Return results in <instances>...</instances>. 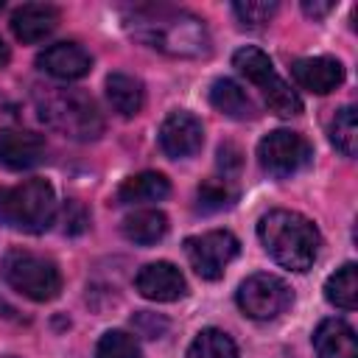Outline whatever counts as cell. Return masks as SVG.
Instances as JSON below:
<instances>
[{
	"label": "cell",
	"mask_w": 358,
	"mask_h": 358,
	"mask_svg": "<svg viewBox=\"0 0 358 358\" xmlns=\"http://www.w3.org/2000/svg\"><path fill=\"white\" fill-rule=\"evenodd\" d=\"M56 218V193L48 179H25L14 187H0V224L39 235Z\"/></svg>",
	"instance_id": "4"
},
{
	"label": "cell",
	"mask_w": 358,
	"mask_h": 358,
	"mask_svg": "<svg viewBox=\"0 0 358 358\" xmlns=\"http://www.w3.org/2000/svg\"><path fill=\"white\" fill-rule=\"evenodd\" d=\"M232 67H235L241 76H246L252 84L260 87V92H263V98H266V106H268L274 115H280V117H294V115L302 112V98L296 95V90H291V84H288L285 78L277 76L271 59H268L260 48L246 45V48L235 50V53H232Z\"/></svg>",
	"instance_id": "6"
},
{
	"label": "cell",
	"mask_w": 358,
	"mask_h": 358,
	"mask_svg": "<svg viewBox=\"0 0 358 358\" xmlns=\"http://www.w3.org/2000/svg\"><path fill=\"white\" fill-rule=\"evenodd\" d=\"M0 274L3 280L22 296L34 302H48L59 296L62 291V274L53 260L25 252V249H11L0 260Z\"/></svg>",
	"instance_id": "5"
},
{
	"label": "cell",
	"mask_w": 358,
	"mask_h": 358,
	"mask_svg": "<svg viewBox=\"0 0 358 358\" xmlns=\"http://www.w3.org/2000/svg\"><path fill=\"white\" fill-rule=\"evenodd\" d=\"M235 299H238V308L243 310V316L257 319V322H268V319H277L280 313H285L291 308L294 294L282 277L268 274V271H257L238 285Z\"/></svg>",
	"instance_id": "7"
},
{
	"label": "cell",
	"mask_w": 358,
	"mask_h": 358,
	"mask_svg": "<svg viewBox=\"0 0 358 358\" xmlns=\"http://www.w3.org/2000/svg\"><path fill=\"white\" fill-rule=\"evenodd\" d=\"M238 199V190L227 182V179H207L199 185L196 190V201H199V210L204 213H215V210H227L232 207Z\"/></svg>",
	"instance_id": "24"
},
{
	"label": "cell",
	"mask_w": 358,
	"mask_h": 358,
	"mask_svg": "<svg viewBox=\"0 0 358 358\" xmlns=\"http://www.w3.org/2000/svg\"><path fill=\"white\" fill-rule=\"evenodd\" d=\"M134 288L151 302H176L187 294V282L182 271L168 260L145 263L134 277Z\"/></svg>",
	"instance_id": "11"
},
{
	"label": "cell",
	"mask_w": 358,
	"mask_h": 358,
	"mask_svg": "<svg viewBox=\"0 0 358 358\" xmlns=\"http://www.w3.org/2000/svg\"><path fill=\"white\" fill-rule=\"evenodd\" d=\"M187 358H238V347L224 330L207 327L190 341Z\"/></svg>",
	"instance_id": "22"
},
{
	"label": "cell",
	"mask_w": 358,
	"mask_h": 358,
	"mask_svg": "<svg viewBox=\"0 0 358 358\" xmlns=\"http://www.w3.org/2000/svg\"><path fill=\"white\" fill-rule=\"evenodd\" d=\"M6 358H11V355H6Z\"/></svg>",
	"instance_id": "33"
},
{
	"label": "cell",
	"mask_w": 358,
	"mask_h": 358,
	"mask_svg": "<svg viewBox=\"0 0 358 358\" xmlns=\"http://www.w3.org/2000/svg\"><path fill=\"white\" fill-rule=\"evenodd\" d=\"M131 327L145 338H159L168 330V319L159 313H151V310H140L131 316Z\"/></svg>",
	"instance_id": "27"
},
{
	"label": "cell",
	"mask_w": 358,
	"mask_h": 358,
	"mask_svg": "<svg viewBox=\"0 0 358 358\" xmlns=\"http://www.w3.org/2000/svg\"><path fill=\"white\" fill-rule=\"evenodd\" d=\"M333 8H336L333 3H308V0L302 3V11H305L308 17H324V14H330Z\"/></svg>",
	"instance_id": "30"
},
{
	"label": "cell",
	"mask_w": 358,
	"mask_h": 358,
	"mask_svg": "<svg viewBox=\"0 0 358 358\" xmlns=\"http://www.w3.org/2000/svg\"><path fill=\"white\" fill-rule=\"evenodd\" d=\"M324 299L341 310H355L358 308V266L344 263L336 268L327 282H324Z\"/></svg>",
	"instance_id": "21"
},
{
	"label": "cell",
	"mask_w": 358,
	"mask_h": 358,
	"mask_svg": "<svg viewBox=\"0 0 358 358\" xmlns=\"http://www.w3.org/2000/svg\"><path fill=\"white\" fill-rule=\"evenodd\" d=\"M59 25V8L50 3H25L11 14V31L20 42L36 45Z\"/></svg>",
	"instance_id": "15"
},
{
	"label": "cell",
	"mask_w": 358,
	"mask_h": 358,
	"mask_svg": "<svg viewBox=\"0 0 358 358\" xmlns=\"http://www.w3.org/2000/svg\"><path fill=\"white\" fill-rule=\"evenodd\" d=\"M313 151L310 143L291 131V129H274L257 143V159L260 168L274 179H288L296 171H302L310 162Z\"/></svg>",
	"instance_id": "8"
},
{
	"label": "cell",
	"mask_w": 358,
	"mask_h": 358,
	"mask_svg": "<svg viewBox=\"0 0 358 358\" xmlns=\"http://www.w3.org/2000/svg\"><path fill=\"white\" fill-rule=\"evenodd\" d=\"M313 347L319 358H358L355 330L344 319H322L313 330Z\"/></svg>",
	"instance_id": "16"
},
{
	"label": "cell",
	"mask_w": 358,
	"mask_h": 358,
	"mask_svg": "<svg viewBox=\"0 0 358 358\" xmlns=\"http://www.w3.org/2000/svg\"><path fill=\"white\" fill-rule=\"evenodd\" d=\"M241 243L227 229H210L201 235H190L185 241V255L193 266V271L204 280H218L224 268L238 257Z\"/></svg>",
	"instance_id": "9"
},
{
	"label": "cell",
	"mask_w": 358,
	"mask_h": 358,
	"mask_svg": "<svg viewBox=\"0 0 358 358\" xmlns=\"http://www.w3.org/2000/svg\"><path fill=\"white\" fill-rule=\"evenodd\" d=\"M36 112L48 129L70 140H95L103 131V117L95 101L81 90L50 87L36 95Z\"/></svg>",
	"instance_id": "3"
},
{
	"label": "cell",
	"mask_w": 358,
	"mask_h": 358,
	"mask_svg": "<svg viewBox=\"0 0 358 358\" xmlns=\"http://www.w3.org/2000/svg\"><path fill=\"white\" fill-rule=\"evenodd\" d=\"M8 56H11V53H8V45L0 39V67H6V64H8Z\"/></svg>",
	"instance_id": "31"
},
{
	"label": "cell",
	"mask_w": 358,
	"mask_h": 358,
	"mask_svg": "<svg viewBox=\"0 0 358 358\" xmlns=\"http://www.w3.org/2000/svg\"><path fill=\"white\" fill-rule=\"evenodd\" d=\"M87 224H90L87 210H84L78 201H67V204H64V232H67V235H78V232L87 229Z\"/></svg>",
	"instance_id": "28"
},
{
	"label": "cell",
	"mask_w": 358,
	"mask_h": 358,
	"mask_svg": "<svg viewBox=\"0 0 358 358\" xmlns=\"http://www.w3.org/2000/svg\"><path fill=\"white\" fill-rule=\"evenodd\" d=\"M210 103L227 115V117H235V120H246L255 115V106L246 95V90L232 81V78H215L213 87H210Z\"/></svg>",
	"instance_id": "20"
},
{
	"label": "cell",
	"mask_w": 358,
	"mask_h": 358,
	"mask_svg": "<svg viewBox=\"0 0 358 358\" xmlns=\"http://www.w3.org/2000/svg\"><path fill=\"white\" fill-rule=\"evenodd\" d=\"M0 8H3V3H0Z\"/></svg>",
	"instance_id": "32"
},
{
	"label": "cell",
	"mask_w": 358,
	"mask_h": 358,
	"mask_svg": "<svg viewBox=\"0 0 358 358\" xmlns=\"http://www.w3.org/2000/svg\"><path fill=\"white\" fill-rule=\"evenodd\" d=\"M241 165H243V159H241V151H238V145H232V143H224V145L218 148V168L224 171V179L229 182V176H235V173L241 171Z\"/></svg>",
	"instance_id": "29"
},
{
	"label": "cell",
	"mask_w": 358,
	"mask_h": 358,
	"mask_svg": "<svg viewBox=\"0 0 358 358\" xmlns=\"http://www.w3.org/2000/svg\"><path fill=\"white\" fill-rule=\"evenodd\" d=\"M232 11L241 20V25H246V28H263L277 14V3H268V0H246V3H235Z\"/></svg>",
	"instance_id": "26"
},
{
	"label": "cell",
	"mask_w": 358,
	"mask_h": 358,
	"mask_svg": "<svg viewBox=\"0 0 358 358\" xmlns=\"http://www.w3.org/2000/svg\"><path fill=\"white\" fill-rule=\"evenodd\" d=\"M106 98L112 103L115 112H120L123 117H131L143 109L145 103V90L143 81L129 76V73H112L106 78Z\"/></svg>",
	"instance_id": "18"
},
{
	"label": "cell",
	"mask_w": 358,
	"mask_h": 358,
	"mask_svg": "<svg viewBox=\"0 0 358 358\" xmlns=\"http://www.w3.org/2000/svg\"><path fill=\"white\" fill-rule=\"evenodd\" d=\"M126 28L143 45L173 59H199L210 53L207 25L196 14L182 8L137 6L126 17Z\"/></svg>",
	"instance_id": "1"
},
{
	"label": "cell",
	"mask_w": 358,
	"mask_h": 358,
	"mask_svg": "<svg viewBox=\"0 0 358 358\" xmlns=\"http://www.w3.org/2000/svg\"><path fill=\"white\" fill-rule=\"evenodd\" d=\"M120 229H123V235H126L131 243L148 246V243H157V241L165 238V232H168V218H165V213L145 207V210L129 213V215L123 218Z\"/></svg>",
	"instance_id": "19"
},
{
	"label": "cell",
	"mask_w": 358,
	"mask_h": 358,
	"mask_svg": "<svg viewBox=\"0 0 358 358\" xmlns=\"http://www.w3.org/2000/svg\"><path fill=\"white\" fill-rule=\"evenodd\" d=\"M36 64H39V70H45L48 76H53L59 81H76L90 73L92 59L76 42H56V45H48L36 56Z\"/></svg>",
	"instance_id": "13"
},
{
	"label": "cell",
	"mask_w": 358,
	"mask_h": 358,
	"mask_svg": "<svg viewBox=\"0 0 358 358\" xmlns=\"http://www.w3.org/2000/svg\"><path fill=\"white\" fill-rule=\"evenodd\" d=\"M171 193V182L157 173V171H143L129 176L117 187V201L120 204H148V201H162Z\"/></svg>",
	"instance_id": "17"
},
{
	"label": "cell",
	"mask_w": 358,
	"mask_h": 358,
	"mask_svg": "<svg viewBox=\"0 0 358 358\" xmlns=\"http://www.w3.org/2000/svg\"><path fill=\"white\" fill-rule=\"evenodd\" d=\"M48 154L45 137L28 129H8L0 134V165L8 171H28Z\"/></svg>",
	"instance_id": "12"
},
{
	"label": "cell",
	"mask_w": 358,
	"mask_h": 358,
	"mask_svg": "<svg viewBox=\"0 0 358 358\" xmlns=\"http://www.w3.org/2000/svg\"><path fill=\"white\" fill-rule=\"evenodd\" d=\"M330 143H333L344 157H355V148H358L355 106H344V109L336 112V117L330 120Z\"/></svg>",
	"instance_id": "23"
},
{
	"label": "cell",
	"mask_w": 358,
	"mask_h": 358,
	"mask_svg": "<svg viewBox=\"0 0 358 358\" xmlns=\"http://www.w3.org/2000/svg\"><path fill=\"white\" fill-rule=\"evenodd\" d=\"M95 358H140V347H137L134 336H129L123 330H109L101 336Z\"/></svg>",
	"instance_id": "25"
},
{
	"label": "cell",
	"mask_w": 358,
	"mask_h": 358,
	"mask_svg": "<svg viewBox=\"0 0 358 358\" xmlns=\"http://www.w3.org/2000/svg\"><path fill=\"white\" fill-rule=\"evenodd\" d=\"M257 238L274 263L291 271H308L319 257V229L294 210H271L257 224Z\"/></svg>",
	"instance_id": "2"
},
{
	"label": "cell",
	"mask_w": 358,
	"mask_h": 358,
	"mask_svg": "<svg viewBox=\"0 0 358 358\" xmlns=\"http://www.w3.org/2000/svg\"><path fill=\"white\" fill-rule=\"evenodd\" d=\"M291 76L296 87L316 95H327L344 81V67L338 59H330V56H308L291 64Z\"/></svg>",
	"instance_id": "14"
},
{
	"label": "cell",
	"mask_w": 358,
	"mask_h": 358,
	"mask_svg": "<svg viewBox=\"0 0 358 358\" xmlns=\"http://www.w3.org/2000/svg\"><path fill=\"white\" fill-rule=\"evenodd\" d=\"M201 143H204L201 120L190 112H171L159 126V148L173 159L193 157L201 148Z\"/></svg>",
	"instance_id": "10"
}]
</instances>
